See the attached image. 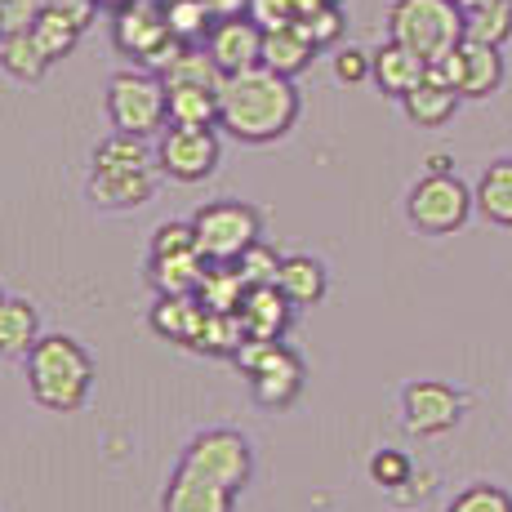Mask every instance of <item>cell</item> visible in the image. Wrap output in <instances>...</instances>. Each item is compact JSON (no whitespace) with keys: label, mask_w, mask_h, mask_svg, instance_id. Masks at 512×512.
I'll return each mask as SVG.
<instances>
[{"label":"cell","mask_w":512,"mask_h":512,"mask_svg":"<svg viewBox=\"0 0 512 512\" xmlns=\"http://www.w3.org/2000/svg\"><path fill=\"white\" fill-rule=\"evenodd\" d=\"M299 121V90L272 67H245L219 85V130L236 143H277Z\"/></svg>","instance_id":"cell-1"},{"label":"cell","mask_w":512,"mask_h":512,"mask_svg":"<svg viewBox=\"0 0 512 512\" xmlns=\"http://www.w3.org/2000/svg\"><path fill=\"white\" fill-rule=\"evenodd\" d=\"M27 392L49 415H76L90 401L94 357L72 334H41L27 352Z\"/></svg>","instance_id":"cell-2"},{"label":"cell","mask_w":512,"mask_h":512,"mask_svg":"<svg viewBox=\"0 0 512 512\" xmlns=\"http://www.w3.org/2000/svg\"><path fill=\"white\" fill-rule=\"evenodd\" d=\"M156 152L147 139L116 130L112 139L94 147V170H90V201L98 210H139L156 192Z\"/></svg>","instance_id":"cell-3"},{"label":"cell","mask_w":512,"mask_h":512,"mask_svg":"<svg viewBox=\"0 0 512 512\" xmlns=\"http://www.w3.org/2000/svg\"><path fill=\"white\" fill-rule=\"evenodd\" d=\"M107 116L112 130L134 134V139H152L170 125V90H165L161 72L152 67H130L107 81Z\"/></svg>","instance_id":"cell-4"},{"label":"cell","mask_w":512,"mask_h":512,"mask_svg":"<svg viewBox=\"0 0 512 512\" xmlns=\"http://www.w3.org/2000/svg\"><path fill=\"white\" fill-rule=\"evenodd\" d=\"M232 361L245 370V379H250L254 401L268 410L294 406L303 392V379H308L303 357L294 348H285L281 339H245Z\"/></svg>","instance_id":"cell-5"},{"label":"cell","mask_w":512,"mask_h":512,"mask_svg":"<svg viewBox=\"0 0 512 512\" xmlns=\"http://www.w3.org/2000/svg\"><path fill=\"white\" fill-rule=\"evenodd\" d=\"M388 36L432 63L464 41V9L455 0H397L388 9Z\"/></svg>","instance_id":"cell-6"},{"label":"cell","mask_w":512,"mask_h":512,"mask_svg":"<svg viewBox=\"0 0 512 512\" xmlns=\"http://www.w3.org/2000/svg\"><path fill=\"white\" fill-rule=\"evenodd\" d=\"M112 45L121 49L125 58H134L139 67H152V72H165L183 49V41L170 32V23H165L161 0H134V5L116 9Z\"/></svg>","instance_id":"cell-7"},{"label":"cell","mask_w":512,"mask_h":512,"mask_svg":"<svg viewBox=\"0 0 512 512\" xmlns=\"http://www.w3.org/2000/svg\"><path fill=\"white\" fill-rule=\"evenodd\" d=\"M192 232H196V250L210 263H236L263 232V214L250 201H210L192 214Z\"/></svg>","instance_id":"cell-8"},{"label":"cell","mask_w":512,"mask_h":512,"mask_svg":"<svg viewBox=\"0 0 512 512\" xmlns=\"http://www.w3.org/2000/svg\"><path fill=\"white\" fill-rule=\"evenodd\" d=\"M477 210V196L464 179L455 174H423L406 196V214L423 236H450L468 223V214Z\"/></svg>","instance_id":"cell-9"},{"label":"cell","mask_w":512,"mask_h":512,"mask_svg":"<svg viewBox=\"0 0 512 512\" xmlns=\"http://www.w3.org/2000/svg\"><path fill=\"white\" fill-rule=\"evenodd\" d=\"M219 134L214 125H165L156 134V165L174 183H201L219 170Z\"/></svg>","instance_id":"cell-10"},{"label":"cell","mask_w":512,"mask_h":512,"mask_svg":"<svg viewBox=\"0 0 512 512\" xmlns=\"http://www.w3.org/2000/svg\"><path fill=\"white\" fill-rule=\"evenodd\" d=\"M179 464L205 472V477L223 481L228 490L241 495V490L250 486V477H254V450L236 428H210V432H196V437L187 441Z\"/></svg>","instance_id":"cell-11"},{"label":"cell","mask_w":512,"mask_h":512,"mask_svg":"<svg viewBox=\"0 0 512 512\" xmlns=\"http://www.w3.org/2000/svg\"><path fill=\"white\" fill-rule=\"evenodd\" d=\"M428 76L450 85V90H459L464 98H490L504 85V54H499V45H481L464 36L450 54L432 58Z\"/></svg>","instance_id":"cell-12"},{"label":"cell","mask_w":512,"mask_h":512,"mask_svg":"<svg viewBox=\"0 0 512 512\" xmlns=\"http://www.w3.org/2000/svg\"><path fill=\"white\" fill-rule=\"evenodd\" d=\"M468 410V397L446 379H410L401 388V423L410 437H441Z\"/></svg>","instance_id":"cell-13"},{"label":"cell","mask_w":512,"mask_h":512,"mask_svg":"<svg viewBox=\"0 0 512 512\" xmlns=\"http://www.w3.org/2000/svg\"><path fill=\"white\" fill-rule=\"evenodd\" d=\"M210 58L223 67V76L245 72V67L263 63V27L250 14H232V18H214L210 36H205Z\"/></svg>","instance_id":"cell-14"},{"label":"cell","mask_w":512,"mask_h":512,"mask_svg":"<svg viewBox=\"0 0 512 512\" xmlns=\"http://www.w3.org/2000/svg\"><path fill=\"white\" fill-rule=\"evenodd\" d=\"M161 512H236V490L179 464L170 472V486L161 495Z\"/></svg>","instance_id":"cell-15"},{"label":"cell","mask_w":512,"mask_h":512,"mask_svg":"<svg viewBox=\"0 0 512 512\" xmlns=\"http://www.w3.org/2000/svg\"><path fill=\"white\" fill-rule=\"evenodd\" d=\"M423 76H428V58L415 54L410 45H401V41H392V36H388V45L374 49L370 81L379 85L388 98H406L423 81Z\"/></svg>","instance_id":"cell-16"},{"label":"cell","mask_w":512,"mask_h":512,"mask_svg":"<svg viewBox=\"0 0 512 512\" xmlns=\"http://www.w3.org/2000/svg\"><path fill=\"white\" fill-rule=\"evenodd\" d=\"M236 317H241L250 339H281L294 317V303L281 294V285H250L241 308H236Z\"/></svg>","instance_id":"cell-17"},{"label":"cell","mask_w":512,"mask_h":512,"mask_svg":"<svg viewBox=\"0 0 512 512\" xmlns=\"http://www.w3.org/2000/svg\"><path fill=\"white\" fill-rule=\"evenodd\" d=\"M205 259L201 250H170V254H147V281L156 294H196L205 281Z\"/></svg>","instance_id":"cell-18"},{"label":"cell","mask_w":512,"mask_h":512,"mask_svg":"<svg viewBox=\"0 0 512 512\" xmlns=\"http://www.w3.org/2000/svg\"><path fill=\"white\" fill-rule=\"evenodd\" d=\"M205 317H210V308H205L196 294H161L152 308V330L161 334V339H174V343H187L192 348L196 334H201Z\"/></svg>","instance_id":"cell-19"},{"label":"cell","mask_w":512,"mask_h":512,"mask_svg":"<svg viewBox=\"0 0 512 512\" xmlns=\"http://www.w3.org/2000/svg\"><path fill=\"white\" fill-rule=\"evenodd\" d=\"M277 285L281 294L294 303V308H312V303L326 299V263L312 259V254H285L281 272H277Z\"/></svg>","instance_id":"cell-20"},{"label":"cell","mask_w":512,"mask_h":512,"mask_svg":"<svg viewBox=\"0 0 512 512\" xmlns=\"http://www.w3.org/2000/svg\"><path fill=\"white\" fill-rule=\"evenodd\" d=\"M36 339H41V312H36V303L5 294L0 299V352L5 357H27Z\"/></svg>","instance_id":"cell-21"},{"label":"cell","mask_w":512,"mask_h":512,"mask_svg":"<svg viewBox=\"0 0 512 512\" xmlns=\"http://www.w3.org/2000/svg\"><path fill=\"white\" fill-rule=\"evenodd\" d=\"M312 58H317V45L299 32V23L277 27V32H263V67H272V72H281L294 81Z\"/></svg>","instance_id":"cell-22"},{"label":"cell","mask_w":512,"mask_h":512,"mask_svg":"<svg viewBox=\"0 0 512 512\" xmlns=\"http://www.w3.org/2000/svg\"><path fill=\"white\" fill-rule=\"evenodd\" d=\"M459 98H464L459 90H450V85H441V81H432V76H423L415 90L401 98V107H406V116H410L415 125H423V130H437V125H446L450 116H455Z\"/></svg>","instance_id":"cell-23"},{"label":"cell","mask_w":512,"mask_h":512,"mask_svg":"<svg viewBox=\"0 0 512 512\" xmlns=\"http://www.w3.org/2000/svg\"><path fill=\"white\" fill-rule=\"evenodd\" d=\"M472 196H477V210L486 214L490 223L512 228V156L490 161L486 174H481L477 187H472Z\"/></svg>","instance_id":"cell-24"},{"label":"cell","mask_w":512,"mask_h":512,"mask_svg":"<svg viewBox=\"0 0 512 512\" xmlns=\"http://www.w3.org/2000/svg\"><path fill=\"white\" fill-rule=\"evenodd\" d=\"M0 67H5L14 81L36 85L49 72V58H45V49L36 45L32 32H5V41H0Z\"/></svg>","instance_id":"cell-25"},{"label":"cell","mask_w":512,"mask_h":512,"mask_svg":"<svg viewBox=\"0 0 512 512\" xmlns=\"http://www.w3.org/2000/svg\"><path fill=\"white\" fill-rule=\"evenodd\" d=\"M170 90V125H219V90L205 85H165Z\"/></svg>","instance_id":"cell-26"},{"label":"cell","mask_w":512,"mask_h":512,"mask_svg":"<svg viewBox=\"0 0 512 512\" xmlns=\"http://www.w3.org/2000/svg\"><path fill=\"white\" fill-rule=\"evenodd\" d=\"M165 85H205V90H219L223 85V67L210 58L205 45H183L179 58L161 72Z\"/></svg>","instance_id":"cell-27"},{"label":"cell","mask_w":512,"mask_h":512,"mask_svg":"<svg viewBox=\"0 0 512 512\" xmlns=\"http://www.w3.org/2000/svg\"><path fill=\"white\" fill-rule=\"evenodd\" d=\"M245 290H250V285L241 281L236 263H210V268H205L201 290H196V299H201L210 312H236L241 308V299H245Z\"/></svg>","instance_id":"cell-28"},{"label":"cell","mask_w":512,"mask_h":512,"mask_svg":"<svg viewBox=\"0 0 512 512\" xmlns=\"http://www.w3.org/2000/svg\"><path fill=\"white\" fill-rule=\"evenodd\" d=\"M161 5H165V23L183 45H205V36L214 27L210 0H161Z\"/></svg>","instance_id":"cell-29"},{"label":"cell","mask_w":512,"mask_h":512,"mask_svg":"<svg viewBox=\"0 0 512 512\" xmlns=\"http://www.w3.org/2000/svg\"><path fill=\"white\" fill-rule=\"evenodd\" d=\"M464 36H468V41L504 49L508 36H512V0H490V5L464 14Z\"/></svg>","instance_id":"cell-30"},{"label":"cell","mask_w":512,"mask_h":512,"mask_svg":"<svg viewBox=\"0 0 512 512\" xmlns=\"http://www.w3.org/2000/svg\"><path fill=\"white\" fill-rule=\"evenodd\" d=\"M27 32L36 36V45L45 49V58L49 63H58V58H67L76 49V41H81V32L85 27H76L72 18H63V14H54V9H41L36 14V23L27 27Z\"/></svg>","instance_id":"cell-31"},{"label":"cell","mask_w":512,"mask_h":512,"mask_svg":"<svg viewBox=\"0 0 512 512\" xmlns=\"http://www.w3.org/2000/svg\"><path fill=\"white\" fill-rule=\"evenodd\" d=\"M294 23H299V32L308 36L312 45L317 49H326V45H339V36H343V14H339V5H312V9H303L299 18H294Z\"/></svg>","instance_id":"cell-32"},{"label":"cell","mask_w":512,"mask_h":512,"mask_svg":"<svg viewBox=\"0 0 512 512\" xmlns=\"http://www.w3.org/2000/svg\"><path fill=\"white\" fill-rule=\"evenodd\" d=\"M281 254L272 245H263V236L250 245V250L236 259V272H241L245 285H277V272H281Z\"/></svg>","instance_id":"cell-33"},{"label":"cell","mask_w":512,"mask_h":512,"mask_svg":"<svg viewBox=\"0 0 512 512\" xmlns=\"http://www.w3.org/2000/svg\"><path fill=\"white\" fill-rule=\"evenodd\" d=\"M446 512H512V495L504 486H490V481H472L450 499Z\"/></svg>","instance_id":"cell-34"},{"label":"cell","mask_w":512,"mask_h":512,"mask_svg":"<svg viewBox=\"0 0 512 512\" xmlns=\"http://www.w3.org/2000/svg\"><path fill=\"white\" fill-rule=\"evenodd\" d=\"M410 472H415V468H410L406 450H374V455H370V481H374V486H383V490L406 486Z\"/></svg>","instance_id":"cell-35"},{"label":"cell","mask_w":512,"mask_h":512,"mask_svg":"<svg viewBox=\"0 0 512 512\" xmlns=\"http://www.w3.org/2000/svg\"><path fill=\"white\" fill-rule=\"evenodd\" d=\"M370 67H374V54H366V49H357V45H339V49H334V81H339V85L370 81Z\"/></svg>","instance_id":"cell-36"},{"label":"cell","mask_w":512,"mask_h":512,"mask_svg":"<svg viewBox=\"0 0 512 512\" xmlns=\"http://www.w3.org/2000/svg\"><path fill=\"white\" fill-rule=\"evenodd\" d=\"M245 14H250L263 32H277V27H290L294 18H299V5H294V0H250Z\"/></svg>","instance_id":"cell-37"},{"label":"cell","mask_w":512,"mask_h":512,"mask_svg":"<svg viewBox=\"0 0 512 512\" xmlns=\"http://www.w3.org/2000/svg\"><path fill=\"white\" fill-rule=\"evenodd\" d=\"M170 250H196L192 223H161V228L152 232V250L147 254H170Z\"/></svg>","instance_id":"cell-38"},{"label":"cell","mask_w":512,"mask_h":512,"mask_svg":"<svg viewBox=\"0 0 512 512\" xmlns=\"http://www.w3.org/2000/svg\"><path fill=\"white\" fill-rule=\"evenodd\" d=\"M41 14V0H0V27L5 32H27Z\"/></svg>","instance_id":"cell-39"},{"label":"cell","mask_w":512,"mask_h":512,"mask_svg":"<svg viewBox=\"0 0 512 512\" xmlns=\"http://www.w3.org/2000/svg\"><path fill=\"white\" fill-rule=\"evenodd\" d=\"M41 9H54V14L72 18L76 27H90V18H94L98 0H41Z\"/></svg>","instance_id":"cell-40"},{"label":"cell","mask_w":512,"mask_h":512,"mask_svg":"<svg viewBox=\"0 0 512 512\" xmlns=\"http://www.w3.org/2000/svg\"><path fill=\"white\" fill-rule=\"evenodd\" d=\"M245 5H250V0H210L214 18H232V14H245Z\"/></svg>","instance_id":"cell-41"},{"label":"cell","mask_w":512,"mask_h":512,"mask_svg":"<svg viewBox=\"0 0 512 512\" xmlns=\"http://www.w3.org/2000/svg\"><path fill=\"white\" fill-rule=\"evenodd\" d=\"M428 174H450V156H432V161H428Z\"/></svg>","instance_id":"cell-42"},{"label":"cell","mask_w":512,"mask_h":512,"mask_svg":"<svg viewBox=\"0 0 512 512\" xmlns=\"http://www.w3.org/2000/svg\"><path fill=\"white\" fill-rule=\"evenodd\" d=\"M125 5H134V0H98V9H112V14L116 9H125Z\"/></svg>","instance_id":"cell-43"},{"label":"cell","mask_w":512,"mask_h":512,"mask_svg":"<svg viewBox=\"0 0 512 512\" xmlns=\"http://www.w3.org/2000/svg\"><path fill=\"white\" fill-rule=\"evenodd\" d=\"M459 9H464V14H472V9H481V5H490V0H455Z\"/></svg>","instance_id":"cell-44"},{"label":"cell","mask_w":512,"mask_h":512,"mask_svg":"<svg viewBox=\"0 0 512 512\" xmlns=\"http://www.w3.org/2000/svg\"><path fill=\"white\" fill-rule=\"evenodd\" d=\"M294 5H299V14H303V9H312V5H330V0H294Z\"/></svg>","instance_id":"cell-45"},{"label":"cell","mask_w":512,"mask_h":512,"mask_svg":"<svg viewBox=\"0 0 512 512\" xmlns=\"http://www.w3.org/2000/svg\"><path fill=\"white\" fill-rule=\"evenodd\" d=\"M0 41H5V27H0Z\"/></svg>","instance_id":"cell-46"},{"label":"cell","mask_w":512,"mask_h":512,"mask_svg":"<svg viewBox=\"0 0 512 512\" xmlns=\"http://www.w3.org/2000/svg\"><path fill=\"white\" fill-rule=\"evenodd\" d=\"M0 299H5V290H0Z\"/></svg>","instance_id":"cell-47"}]
</instances>
